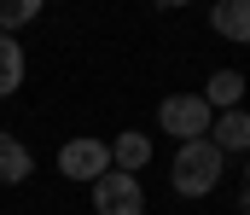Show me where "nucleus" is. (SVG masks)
<instances>
[{
    "mask_svg": "<svg viewBox=\"0 0 250 215\" xmlns=\"http://www.w3.org/2000/svg\"><path fill=\"white\" fill-rule=\"evenodd\" d=\"M221 169H227V157L209 140H187L175 151V163H169V180H175L181 198H209V192L221 186Z\"/></svg>",
    "mask_w": 250,
    "mask_h": 215,
    "instance_id": "1",
    "label": "nucleus"
},
{
    "mask_svg": "<svg viewBox=\"0 0 250 215\" xmlns=\"http://www.w3.org/2000/svg\"><path fill=\"white\" fill-rule=\"evenodd\" d=\"M209 122H215V111L204 105V93H169L163 105H157V128L163 134H175V140H209Z\"/></svg>",
    "mask_w": 250,
    "mask_h": 215,
    "instance_id": "2",
    "label": "nucleus"
},
{
    "mask_svg": "<svg viewBox=\"0 0 250 215\" xmlns=\"http://www.w3.org/2000/svg\"><path fill=\"white\" fill-rule=\"evenodd\" d=\"M59 175L93 186L99 175H111V145H105V140H87V134H82V140H64L59 145Z\"/></svg>",
    "mask_w": 250,
    "mask_h": 215,
    "instance_id": "3",
    "label": "nucleus"
},
{
    "mask_svg": "<svg viewBox=\"0 0 250 215\" xmlns=\"http://www.w3.org/2000/svg\"><path fill=\"white\" fill-rule=\"evenodd\" d=\"M140 210H146V192H140L134 175L111 169V175L93 180V215H140Z\"/></svg>",
    "mask_w": 250,
    "mask_h": 215,
    "instance_id": "4",
    "label": "nucleus"
},
{
    "mask_svg": "<svg viewBox=\"0 0 250 215\" xmlns=\"http://www.w3.org/2000/svg\"><path fill=\"white\" fill-rule=\"evenodd\" d=\"M209 145H215L221 157L250 151V111H215V122H209Z\"/></svg>",
    "mask_w": 250,
    "mask_h": 215,
    "instance_id": "5",
    "label": "nucleus"
},
{
    "mask_svg": "<svg viewBox=\"0 0 250 215\" xmlns=\"http://www.w3.org/2000/svg\"><path fill=\"white\" fill-rule=\"evenodd\" d=\"M209 23H215L221 41H250V0H215Z\"/></svg>",
    "mask_w": 250,
    "mask_h": 215,
    "instance_id": "6",
    "label": "nucleus"
},
{
    "mask_svg": "<svg viewBox=\"0 0 250 215\" xmlns=\"http://www.w3.org/2000/svg\"><path fill=\"white\" fill-rule=\"evenodd\" d=\"M204 105H209V111H239V105H245V76L239 70H215L204 81Z\"/></svg>",
    "mask_w": 250,
    "mask_h": 215,
    "instance_id": "7",
    "label": "nucleus"
},
{
    "mask_svg": "<svg viewBox=\"0 0 250 215\" xmlns=\"http://www.w3.org/2000/svg\"><path fill=\"white\" fill-rule=\"evenodd\" d=\"M29 169H35L29 145L18 140V134H6V128H0V186H18V180H29Z\"/></svg>",
    "mask_w": 250,
    "mask_h": 215,
    "instance_id": "8",
    "label": "nucleus"
},
{
    "mask_svg": "<svg viewBox=\"0 0 250 215\" xmlns=\"http://www.w3.org/2000/svg\"><path fill=\"white\" fill-rule=\"evenodd\" d=\"M146 163H151V140H146V134H134V128H128V134H117V145H111V169L140 175Z\"/></svg>",
    "mask_w": 250,
    "mask_h": 215,
    "instance_id": "9",
    "label": "nucleus"
},
{
    "mask_svg": "<svg viewBox=\"0 0 250 215\" xmlns=\"http://www.w3.org/2000/svg\"><path fill=\"white\" fill-rule=\"evenodd\" d=\"M23 64H29V59H23V47H18V35H0V99L23 87Z\"/></svg>",
    "mask_w": 250,
    "mask_h": 215,
    "instance_id": "10",
    "label": "nucleus"
},
{
    "mask_svg": "<svg viewBox=\"0 0 250 215\" xmlns=\"http://www.w3.org/2000/svg\"><path fill=\"white\" fill-rule=\"evenodd\" d=\"M41 6H47V0H0V35H18L23 23H35Z\"/></svg>",
    "mask_w": 250,
    "mask_h": 215,
    "instance_id": "11",
    "label": "nucleus"
},
{
    "mask_svg": "<svg viewBox=\"0 0 250 215\" xmlns=\"http://www.w3.org/2000/svg\"><path fill=\"white\" fill-rule=\"evenodd\" d=\"M245 215H250V186H245Z\"/></svg>",
    "mask_w": 250,
    "mask_h": 215,
    "instance_id": "12",
    "label": "nucleus"
},
{
    "mask_svg": "<svg viewBox=\"0 0 250 215\" xmlns=\"http://www.w3.org/2000/svg\"><path fill=\"white\" fill-rule=\"evenodd\" d=\"M163 6H187V0H163Z\"/></svg>",
    "mask_w": 250,
    "mask_h": 215,
    "instance_id": "13",
    "label": "nucleus"
},
{
    "mask_svg": "<svg viewBox=\"0 0 250 215\" xmlns=\"http://www.w3.org/2000/svg\"><path fill=\"white\" fill-rule=\"evenodd\" d=\"M245 163H250V157H245ZM245 186H250V169H245Z\"/></svg>",
    "mask_w": 250,
    "mask_h": 215,
    "instance_id": "14",
    "label": "nucleus"
}]
</instances>
